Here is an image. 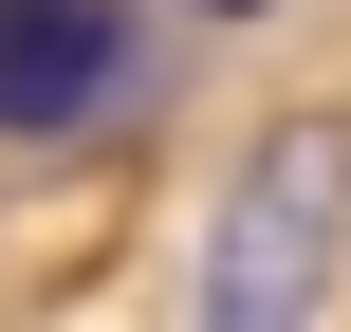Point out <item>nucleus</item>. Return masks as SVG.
Listing matches in <instances>:
<instances>
[{"label": "nucleus", "mask_w": 351, "mask_h": 332, "mask_svg": "<svg viewBox=\"0 0 351 332\" xmlns=\"http://www.w3.org/2000/svg\"><path fill=\"white\" fill-rule=\"evenodd\" d=\"M130 74H148L130 0H0V129L19 148H74L93 111H130Z\"/></svg>", "instance_id": "nucleus-2"}, {"label": "nucleus", "mask_w": 351, "mask_h": 332, "mask_svg": "<svg viewBox=\"0 0 351 332\" xmlns=\"http://www.w3.org/2000/svg\"><path fill=\"white\" fill-rule=\"evenodd\" d=\"M204 18H259V0H204Z\"/></svg>", "instance_id": "nucleus-3"}, {"label": "nucleus", "mask_w": 351, "mask_h": 332, "mask_svg": "<svg viewBox=\"0 0 351 332\" xmlns=\"http://www.w3.org/2000/svg\"><path fill=\"white\" fill-rule=\"evenodd\" d=\"M333 259H351V129L296 111V129L241 148V185L204 222V277H185V332H315Z\"/></svg>", "instance_id": "nucleus-1"}]
</instances>
